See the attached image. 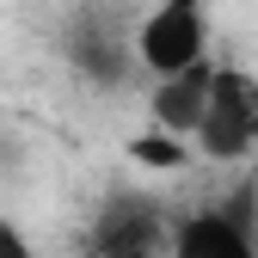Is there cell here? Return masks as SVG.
Listing matches in <instances>:
<instances>
[{
  "label": "cell",
  "mask_w": 258,
  "mask_h": 258,
  "mask_svg": "<svg viewBox=\"0 0 258 258\" xmlns=\"http://www.w3.org/2000/svg\"><path fill=\"white\" fill-rule=\"evenodd\" d=\"M197 142L209 160H240L258 142V80L240 68H221L215 92H209V111L197 123Z\"/></svg>",
  "instance_id": "obj_1"
},
{
  "label": "cell",
  "mask_w": 258,
  "mask_h": 258,
  "mask_svg": "<svg viewBox=\"0 0 258 258\" xmlns=\"http://www.w3.org/2000/svg\"><path fill=\"white\" fill-rule=\"evenodd\" d=\"M136 49H142V61L154 74H178L190 61H203V7L197 0H166V7L142 25Z\"/></svg>",
  "instance_id": "obj_2"
},
{
  "label": "cell",
  "mask_w": 258,
  "mask_h": 258,
  "mask_svg": "<svg viewBox=\"0 0 258 258\" xmlns=\"http://www.w3.org/2000/svg\"><path fill=\"white\" fill-rule=\"evenodd\" d=\"M209 92H215V68H203V61H190V68L166 74L154 92V123L172 129V136H184V129H197L203 111H209Z\"/></svg>",
  "instance_id": "obj_3"
},
{
  "label": "cell",
  "mask_w": 258,
  "mask_h": 258,
  "mask_svg": "<svg viewBox=\"0 0 258 258\" xmlns=\"http://www.w3.org/2000/svg\"><path fill=\"white\" fill-rule=\"evenodd\" d=\"M99 258H160V228L148 203H117L99 221Z\"/></svg>",
  "instance_id": "obj_4"
},
{
  "label": "cell",
  "mask_w": 258,
  "mask_h": 258,
  "mask_svg": "<svg viewBox=\"0 0 258 258\" xmlns=\"http://www.w3.org/2000/svg\"><path fill=\"white\" fill-rule=\"evenodd\" d=\"M172 258H258V252H252V234L240 228V221H228L215 209V215H190L178 228Z\"/></svg>",
  "instance_id": "obj_5"
},
{
  "label": "cell",
  "mask_w": 258,
  "mask_h": 258,
  "mask_svg": "<svg viewBox=\"0 0 258 258\" xmlns=\"http://www.w3.org/2000/svg\"><path fill=\"white\" fill-rule=\"evenodd\" d=\"M74 55H80V68H86L92 80H123V49H117L111 31H80Z\"/></svg>",
  "instance_id": "obj_6"
},
{
  "label": "cell",
  "mask_w": 258,
  "mask_h": 258,
  "mask_svg": "<svg viewBox=\"0 0 258 258\" xmlns=\"http://www.w3.org/2000/svg\"><path fill=\"white\" fill-rule=\"evenodd\" d=\"M129 160H136V166H154V172H178L184 166V148H178L172 129H154V136H136V142H129Z\"/></svg>",
  "instance_id": "obj_7"
},
{
  "label": "cell",
  "mask_w": 258,
  "mask_h": 258,
  "mask_svg": "<svg viewBox=\"0 0 258 258\" xmlns=\"http://www.w3.org/2000/svg\"><path fill=\"white\" fill-rule=\"evenodd\" d=\"M0 258H31V246H25V234L13 221H0Z\"/></svg>",
  "instance_id": "obj_8"
}]
</instances>
